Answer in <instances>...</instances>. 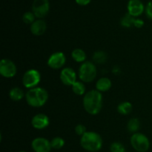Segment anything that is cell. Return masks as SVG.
I'll list each match as a JSON object with an SVG mask.
<instances>
[{"instance_id":"4316f807","label":"cell","mask_w":152,"mask_h":152,"mask_svg":"<svg viewBox=\"0 0 152 152\" xmlns=\"http://www.w3.org/2000/svg\"><path fill=\"white\" fill-rule=\"evenodd\" d=\"M145 13L150 19H152V0L147 4L145 7Z\"/></svg>"},{"instance_id":"603a6c76","label":"cell","mask_w":152,"mask_h":152,"mask_svg":"<svg viewBox=\"0 0 152 152\" xmlns=\"http://www.w3.org/2000/svg\"><path fill=\"white\" fill-rule=\"evenodd\" d=\"M50 144H51L52 148L59 150L61 149L65 145V140L62 137H56L53 139H52V140L50 141Z\"/></svg>"},{"instance_id":"2e32d148","label":"cell","mask_w":152,"mask_h":152,"mask_svg":"<svg viewBox=\"0 0 152 152\" xmlns=\"http://www.w3.org/2000/svg\"><path fill=\"white\" fill-rule=\"evenodd\" d=\"M71 57L75 62H83L86 59V53L80 48H76L71 53Z\"/></svg>"},{"instance_id":"ffe728a7","label":"cell","mask_w":152,"mask_h":152,"mask_svg":"<svg viewBox=\"0 0 152 152\" xmlns=\"http://www.w3.org/2000/svg\"><path fill=\"white\" fill-rule=\"evenodd\" d=\"M140 127V123L137 118H132L129 121L127 125L128 130L132 133H137Z\"/></svg>"},{"instance_id":"7402d4cb","label":"cell","mask_w":152,"mask_h":152,"mask_svg":"<svg viewBox=\"0 0 152 152\" xmlns=\"http://www.w3.org/2000/svg\"><path fill=\"white\" fill-rule=\"evenodd\" d=\"M93 59L96 63H104L107 60V54L104 51H96L94 53Z\"/></svg>"},{"instance_id":"d6986e66","label":"cell","mask_w":152,"mask_h":152,"mask_svg":"<svg viewBox=\"0 0 152 152\" xmlns=\"http://www.w3.org/2000/svg\"><path fill=\"white\" fill-rule=\"evenodd\" d=\"M135 19H136L135 17L127 13L122 17L121 20H120V24L122 26L125 27V28H131V27L134 26Z\"/></svg>"},{"instance_id":"9c48e42d","label":"cell","mask_w":152,"mask_h":152,"mask_svg":"<svg viewBox=\"0 0 152 152\" xmlns=\"http://www.w3.org/2000/svg\"><path fill=\"white\" fill-rule=\"evenodd\" d=\"M66 57L62 52L52 53L48 59V65L52 69H59L65 65Z\"/></svg>"},{"instance_id":"ac0fdd59","label":"cell","mask_w":152,"mask_h":152,"mask_svg":"<svg viewBox=\"0 0 152 152\" xmlns=\"http://www.w3.org/2000/svg\"><path fill=\"white\" fill-rule=\"evenodd\" d=\"M132 111V105L129 102H123L117 106V111L123 115H127Z\"/></svg>"},{"instance_id":"8992f818","label":"cell","mask_w":152,"mask_h":152,"mask_svg":"<svg viewBox=\"0 0 152 152\" xmlns=\"http://www.w3.org/2000/svg\"><path fill=\"white\" fill-rule=\"evenodd\" d=\"M41 80V74L37 70L29 69L24 74L22 77L23 86L27 88H34L37 86Z\"/></svg>"},{"instance_id":"44dd1931","label":"cell","mask_w":152,"mask_h":152,"mask_svg":"<svg viewBox=\"0 0 152 152\" xmlns=\"http://www.w3.org/2000/svg\"><path fill=\"white\" fill-rule=\"evenodd\" d=\"M71 87H72L73 92L79 96H82L86 92V86L82 82L77 81Z\"/></svg>"},{"instance_id":"83f0119b","label":"cell","mask_w":152,"mask_h":152,"mask_svg":"<svg viewBox=\"0 0 152 152\" xmlns=\"http://www.w3.org/2000/svg\"><path fill=\"white\" fill-rule=\"evenodd\" d=\"M144 25V22L140 19H135L134 24V26L136 27L137 28H141Z\"/></svg>"},{"instance_id":"6da1fadb","label":"cell","mask_w":152,"mask_h":152,"mask_svg":"<svg viewBox=\"0 0 152 152\" xmlns=\"http://www.w3.org/2000/svg\"><path fill=\"white\" fill-rule=\"evenodd\" d=\"M102 106V96L97 90L87 92L83 97V107L86 112L91 115L99 114Z\"/></svg>"},{"instance_id":"3957f363","label":"cell","mask_w":152,"mask_h":152,"mask_svg":"<svg viewBox=\"0 0 152 152\" xmlns=\"http://www.w3.org/2000/svg\"><path fill=\"white\" fill-rule=\"evenodd\" d=\"M80 145L86 151L96 152L102 148V139L96 132H87L81 137Z\"/></svg>"},{"instance_id":"52a82bcc","label":"cell","mask_w":152,"mask_h":152,"mask_svg":"<svg viewBox=\"0 0 152 152\" xmlns=\"http://www.w3.org/2000/svg\"><path fill=\"white\" fill-rule=\"evenodd\" d=\"M50 10L48 0H34L32 4V11L38 19H42L47 16Z\"/></svg>"},{"instance_id":"cb8c5ba5","label":"cell","mask_w":152,"mask_h":152,"mask_svg":"<svg viewBox=\"0 0 152 152\" xmlns=\"http://www.w3.org/2000/svg\"><path fill=\"white\" fill-rule=\"evenodd\" d=\"M35 17V15H34V13L33 12L28 11L23 14V16H22V20H23V22L25 24H28V25L31 24H31H33L36 21Z\"/></svg>"},{"instance_id":"f1b7e54d","label":"cell","mask_w":152,"mask_h":152,"mask_svg":"<svg viewBox=\"0 0 152 152\" xmlns=\"http://www.w3.org/2000/svg\"><path fill=\"white\" fill-rule=\"evenodd\" d=\"M77 4H78L79 5H81V6H85V5H87L89 3L91 2V0H75Z\"/></svg>"},{"instance_id":"d4e9b609","label":"cell","mask_w":152,"mask_h":152,"mask_svg":"<svg viewBox=\"0 0 152 152\" xmlns=\"http://www.w3.org/2000/svg\"><path fill=\"white\" fill-rule=\"evenodd\" d=\"M110 151L111 152H126V148L120 142H114L111 145Z\"/></svg>"},{"instance_id":"f546056e","label":"cell","mask_w":152,"mask_h":152,"mask_svg":"<svg viewBox=\"0 0 152 152\" xmlns=\"http://www.w3.org/2000/svg\"><path fill=\"white\" fill-rule=\"evenodd\" d=\"M19 152H26V151H19Z\"/></svg>"},{"instance_id":"5bb4252c","label":"cell","mask_w":152,"mask_h":152,"mask_svg":"<svg viewBox=\"0 0 152 152\" xmlns=\"http://www.w3.org/2000/svg\"><path fill=\"white\" fill-rule=\"evenodd\" d=\"M47 25L44 20L39 19L31 25V31L34 35L42 36L46 31Z\"/></svg>"},{"instance_id":"7a4b0ae2","label":"cell","mask_w":152,"mask_h":152,"mask_svg":"<svg viewBox=\"0 0 152 152\" xmlns=\"http://www.w3.org/2000/svg\"><path fill=\"white\" fill-rule=\"evenodd\" d=\"M25 99L28 105L34 108L43 106L48 99V93L43 88L36 87L28 90L25 94Z\"/></svg>"},{"instance_id":"5b68a950","label":"cell","mask_w":152,"mask_h":152,"mask_svg":"<svg viewBox=\"0 0 152 152\" xmlns=\"http://www.w3.org/2000/svg\"><path fill=\"white\" fill-rule=\"evenodd\" d=\"M131 145L138 152H146L149 149L150 142L148 138L142 133H134L130 140Z\"/></svg>"},{"instance_id":"4fadbf2b","label":"cell","mask_w":152,"mask_h":152,"mask_svg":"<svg viewBox=\"0 0 152 152\" xmlns=\"http://www.w3.org/2000/svg\"><path fill=\"white\" fill-rule=\"evenodd\" d=\"M50 120L48 117L44 114H36L31 120V125L35 129L42 130L49 126Z\"/></svg>"},{"instance_id":"ba28073f","label":"cell","mask_w":152,"mask_h":152,"mask_svg":"<svg viewBox=\"0 0 152 152\" xmlns=\"http://www.w3.org/2000/svg\"><path fill=\"white\" fill-rule=\"evenodd\" d=\"M17 72V68L13 61L3 59L0 62V74L4 78H13Z\"/></svg>"},{"instance_id":"9a60e30c","label":"cell","mask_w":152,"mask_h":152,"mask_svg":"<svg viewBox=\"0 0 152 152\" xmlns=\"http://www.w3.org/2000/svg\"><path fill=\"white\" fill-rule=\"evenodd\" d=\"M112 83L110 79L107 77H102L96 83V88L99 92H105L111 88Z\"/></svg>"},{"instance_id":"30bf717a","label":"cell","mask_w":152,"mask_h":152,"mask_svg":"<svg viewBox=\"0 0 152 152\" xmlns=\"http://www.w3.org/2000/svg\"><path fill=\"white\" fill-rule=\"evenodd\" d=\"M31 147L35 152H50L52 148L50 141L43 137H37L33 140Z\"/></svg>"},{"instance_id":"e0dca14e","label":"cell","mask_w":152,"mask_h":152,"mask_svg":"<svg viewBox=\"0 0 152 152\" xmlns=\"http://www.w3.org/2000/svg\"><path fill=\"white\" fill-rule=\"evenodd\" d=\"M24 91L18 87L13 88L9 92V96L13 101H20L24 97Z\"/></svg>"},{"instance_id":"484cf974","label":"cell","mask_w":152,"mask_h":152,"mask_svg":"<svg viewBox=\"0 0 152 152\" xmlns=\"http://www.w3.org/2000/svg\"><path fill=\"white\" fill-rule=\"evenodd\" d=\"M75 132L77 135L82 137L84 134H86V132H86V126H83V125L82 124L77 125V126L75 127Z\"/></svg>"},{"instance_id":"277c9868","label":"cell","mask_w":152,"mask_h":152,"mask_svg":"<svg viewBox=\"0 0 152 152\" xmlns=\"http://www.w3.org/2000/svg\"><path fill=\"white\" fill-rule=\"evenodd\" d=\"M78 76L84 83H91L94 81L96 76V68L91 62H85L80 65Z\"/></svg>"},{"instance_id":"8fae6325","label":"cell","mask_w":152,"mask_h":152,"mask_svg":"<svg viewBox=\"0 0 152 152\" xmlns=\"http://www.w3.org/2000/svg\"><path fill=\"white\" fill-rule=\"evenodd\" d=\"M59 78L64 85L72 86L77 82V74L72 68H65L61 71Z\"/></svg>"},{"instance_id":"7c38bea8","label":"cell","mask_w":152,"mask_h":152,"mask_svg":"<svg viewBox=\"0 0 152 152\" xmlns=\"http://www.w3.org/2000/svg\"><path fill=\"white\" fill-rule=\"evenodd\" d=\"M127 8L129 14L134 17H137L143 13L145 7L140 0H129Z\"/></svg>"}]
</instances>
